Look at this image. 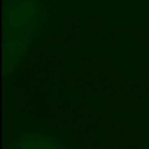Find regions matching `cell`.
Instances as JSON below:
<instances>
[{"instance_id": "7a4b0ae2", "label": "cell", "mask_w": 149, "mask_h": 149, "mask_svg": "<svg viewBox=\"0 0 149 149\" xmlns=\"http://www.w3.org/2000/svg\"><path fill=\"white\" fill-rule=\"evenodd\" d=\"M8 149H72V144L36 123H16L8 139Z\"/></svg>"}, {"instance_id": "6da1fadb", "label": "cell", "mask_w": 149, "mask_h": 149, "mask_svg": "<svg viewBox=\"0 0 149 149\" xmlns=\"http://www.w3.org/2000/svg\"><path fill=\"white\" fill-rule=\"evenodd\" d=\"M68 0H5L3 34H19L40 40L55 24Z\"/></svg>"}, {"instance_id": "3957f363", "label": "cell", "mask_w": 149, "mask_h": 149, "mask_svg": "<svg viewBox=\"0 0 149 149\" xmlns=\"http://www.w3.org/2000/svg\"><path fill=\"white\" fill-rule=\"evenodd\" d=\"M34 45L36 42L26 36L3 34V77L7 84L21 74Z\"/></svg>"}, {"instance_id": "277c9868", "label": "cell", "mask_w": 149, "mask_h": 149, "mask_svg": "<svg viewBox=\"0 0 149 149\" xmlns=\"http://www.w3.org/2000/svg\"><path fill=\"white\" fill-rule=\"evenodd\" d=\"M139 2H141V5H143L144 10H149V0H139Z\"/></svg>"}]
</instances>
